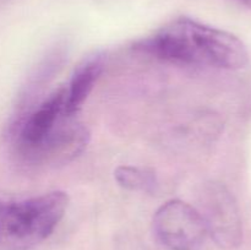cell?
<instances>
[{
    "label": "cell",
    "mask_w": 251,
    "mask_h": 250,
    "mask_svg": "<svg viewBox=\"0 0 251 250\" xmlns=\"http://www.w3.org/2000/svg\"><path fill=\"white\" fill-rule=\"evenodd\" d=\"M117 183L124 189L144 193H156L158 181L153 172L132 166H120L114 171Z\"/></svg>",
    "instance_id": "7"
},
{
    "label": "cell",
    "mask_w": 251,
    "mask_h": 250,
    "mask_svg": "<svg viewBox=\"0 0 251 250\" xmlns=\"http://www.w3.org/2000/svg\"><path fill=\"white\" fill-rule=\"evenodd\" d=\"M136 48L162 60L185 65L237 70L249 61L247 48L237 36L186 17L169 22L139 41Z\"/></svg>",
    "instance_id": "1"
},
{
    "label": "cell",
    "mask_w": 251,
    "mask_h": 250,
    "mask_svg": "<svg viewBox=\"0 0 251 250\" xmlns=\"http://www.w3.org/2000/svg\"><path fill=\"white\" fill-rule=\"evenodd\" d=\"M198 210L207 235L221 248L233 249L243 240V225L234 196L223 184L208 181L198 193Z\"/></svg>",
    "instance_id": "4"
},
{
    "label": "cell",
    "mask_w": 251,
    "mask_h": 250,
    "mask_svg": "<svg viewBox=\"0 0 251 250\" xmlns=\"http://www.w3.org/2000/svg\"><path fill=\"white\" fill-rule=\"evenodd\" d=\"M235 1L242 2V4H244V5H249V6H251V0H235Z\"/></svg>",
    "instance_id": "8"
},
{
    "label": "cell",
    "mask_w": 251,
    "mask_h": 250,
    "mask_svg": "<svg viewBox=\"0 0 251 250\" xmlns=\"http://www.w3.org/2000/svg\"><path fill=\"white\" fill-rule=\"evenodd\" d=\"M153 230L169 250H200L208 237L198 210L181 200L167 201L156 211Z\"/></svg>",
    "instance_id": "5"
},
{
    "label": "cell",
    "mask_w": 251,
    "mask_h": 250,
    "mask_svg": "<svg viewBox=\"0 0 251 250\" xmlns=\"http://www.w3.org/2000/svg\"><path fill=\"white\" fill-rule=\"evenodd\" d=\"M105 63L104 54L95 51L86 56L73 74L69 87H66V108L71 114H76L87 100L96 82L103 73Z\"/></svg>",
    "instance_id": "6"
},
{
    "label": "cell",
    "mask_w": 251,
    "mask_h": 250,
    "mask_svg": "<svg viewBox=\"0 0 251 250\" xmlns=\"http://www.w3.org/2000/svg\"><path fill=\"white\" fill-rule=\"evenodd\" d=\"M68 206L64 191L24 200L0 198V250H29L41 244L54 232Z\"/></svg>",
    "instance_id": "3"
},
{
    "label": "cell",
    "mask_w": 251,
    "mask_h": 250,
    "mask_svg": "<svg viewBox=\"0 0 251 250\" xmlns=\"http://www.w3.org/2000/svg\"><path fill=\"white\" fill-rule=\"evenodd\" d=\"M66 108V90L54 91L17 123L14 141L27 161L65 163L83 151L88 132Z\"/></svg>",
    "instance_id": "2"
}]
</instances>
